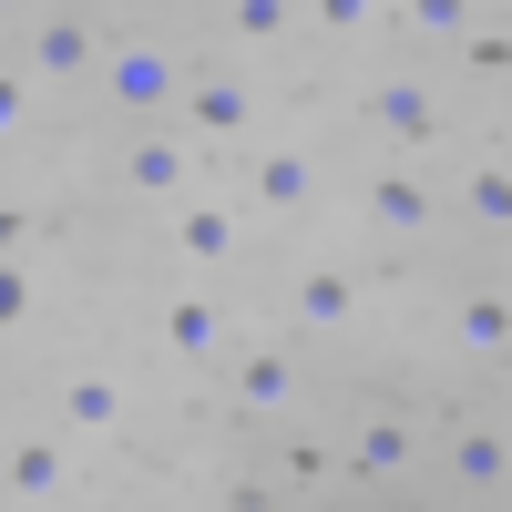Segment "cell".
<instances>
[{
    "instance_id": "6da1fadb",
    "label": "cell",
    "mask_w": 512,
    "mask_h": 512,
    "mask_svg": "<svg viewBox=\"0 0 512 512\" xmlns=\"http://www.w3.org/2000/svg\"><path fill=\"white\" fill-rule=\"evenodd\" d=\"M0 502H11V512H62L72 502V431H62V420L0 431Z\"/></svg>"
},
{
    "instance_id": "7a4b0ae2",
    "label": "cell",
    "mask_w": 512,
    "mask_h": 512,
    "mask_svg": "<svg viewBox=\"0 0 512 512\" xmlns=\"http://www.w3.org/2000/svg\"><path fill=\"white\" fill-rule=\"evenodd\" d=\"M21 72H31V93H82V82L103 72V41L82 11H31L21 21Z\"/></svg>"
},
{
    "instance_id": "3957f363",
    "label": "cell",
    "mask_w": 512,
    "mask_h": 512,
    "mask_svg": "<svg viewBox=\"0 0 512 512\" xmlns=\"http://www.w3.org/2000/svg\"><path fill=\"white\" fill-rule=\"evenodd\" d=\"M164 236H175V267L216 277V267H236V256H246V205L216 195V185H195L185 205H164Z\"/></svg>"
},
{
    "instance_id": "277c9868",
    "label": "cell",
    "mask_w": 512,
    "mask_h": 512,
    "mask_svg": "<svg viewBox=\"0 0 512 512\" xmlns=\"http://www.w3.org/2000/svg\"><path fill=\"white\" fill-rule=\"evenodd\" d=\"M441 472L461 502H502L512 492V420H451L441 431Z\"/></svg>"
},
{
    "instance_id": "5b68a950",
    "label": "cell",
    "mask_w": 512,
    "mask_h": 512,
    "mask_svg": "<svg viewBox=\"0 0 512 512\" xmlns=\"http://www.w3.org/2000/svg\"><path fill=\"white\" fill-rule=\"evenodd\" d=\"M103 103H123L134 123H175V93H185V72L154 52V41H123V52H103Z\"/></svg>"
},
{
    "instance_id": "8992f818",
    "label": "cell",
    "mask_w": 512,
    "mask_h": 512,
    "mask_svg": "<svg viewBox=\"0 0 512 512\" xmlns=\"http://www.w3.org/2000/svg\"><path fill=\"white\" fill-rule=\"evenodd\" d=\"M359 205H369V226H379V236H431L451 195L420 175V154H390V164H379V175L359 185Z\"/></svg>"
},
{
    "instance_id": "52a82bcc",
    "label": "cell",
    "mask_w": 512,
    "mask_h": 512,
    "mask_svg": "<svg viewBox=\"0 0 512 512\" xmlns=\"http://www.w3.org/2000/svg\"><path fill=\"white\" fill-rule=\"evenodd\" d=\"M123 185L134 195H154V205H185L205 175H195V144L175 134V123H134L123 134Z\"/></svg>"
},
{
    "instance_id": "ba28073f",
    "label": "cell",
    "mask_w": 512,
    "mask_h": 512,
    "mask_svg": "<svg viewBox=\"0 0 512 512\" xmlns=\"http://www.w3.org/2000/svg\"><path fill=\"white\" fill-rule=\"evenodd\" d=\"M226 390H236V410H246V420H277V410H297V400H308V369H297V338H256V349H236Z\"/></svg>"
},
{
    "instance_id": "9c48e42d",
    "label": "cell",
    "mask_w": 512,
    "mask_h": 512,
    "mask_svg": "<svg viewBox=\"0 0 512 512\" xmlns=\"http://www.w3.org/2000/svg\"><path fill=\"white\" fill-rule=\"evenodd\" d=\"M246 123H256V93L236 72H185V93H175V134L185 144H246Z\"/></svg>"
},
{
    "instance_id": "30bf717a",
    "label": "cell",
    "mask_w": 512,
    "mask_h": 512,
    "mask_svg": "<svg viewBox=\"0 0 512 512\" xmlns=\"http://www.w3.org/2000/svg\"><path fill=\"white\" fill-rule=\"evenodd\" d=\"M369 134L390 144V154H431V144H441V93H431V82H410V72L369 82Z\"/></svg>"
},
{
    "instance_id": "8fae6325",
    "label": "cell",
    "mask_w": 512,
    "mask_h": 512,
    "mask_svg": "<svg viewBox=\"0 0 512 512\" xmlns=\"http://www.w3.org/2000/svg\"><path fill=\"white\" fill-rule=\"evenodd\" d=\"M349 472L379 482V492H410V472H420V420L410 410H369L359 431H349Z\"/></svg>"
},
{
    "instance_id": "7c38bea8",
    "label": "cell",
    "mask_w": 512,
    "mask_h": 512,
    "mask_svg": "<svg viewBox=\"0 0 512 512\" xmlns=\"http://www.w3.org/2000/svg\"><path fill=\"white\" fill-rule=\"evenodd\" d=\"M318 205V154L308 144H256L246 154V216H297Z\"/></svg>"
},
{
    "instance_id": "4fadbf2b",
    "label": "cell",
    "mask_w": 512,
    "mask_h": 512,
    "mask_svg": "<svg viewBox=\"0 0 512 512\" xmlns=\"http://www.w3.org/2000/svg\"><path fill=\"white\" fill-rule=\"evenodd\" d=\"M52 420L72 441H123V431H134V390H123L113 369H72L62 400H52Z\"/></svg>"
},
{
    "instance_id": "5bb4252c",
    "label": "cell",
    "mask_w": 512,
    "mask_h": 512,
    "mask_svg": "<svg viewBox=\"0 0 512 512\" xmlns=\"http://www.w3.org/2000/svg\"><path fill=\"white\" fill-rule=\"evenodd\" d=\"M154 349H175L185 369L226 359V308H216V297H205V287H175V297H164V308H154Z\"/></svg>"
},
{
    "instance_id": "9a60e30c",
    "label": "cell",
    "mask_w": 512,
    "mask_h": 512,
    "mask_svg": "<svg viewBox=\"0 0 512 512\" xmlns=\"http://www.w3.org/2000/svg\"><path fill=\"white\" fill-rule=\"evenodd\" d=\"M287 318L308 328V338H338L359 318V267H297L287 277Z\"/></svg>"
},
{
    "instance_id": "2e32d148",
    "label": "cell",
    "mask_w": 512,
    "mask_h": 512,
    "mask_svg": "<svg viewBox=\"0 0 512 512\" xmlns=\"http://www.w3.org/2000/svg\"><path fill=\"white\" fill-rule=\"evenodd\" d=\"M451 349L461 359H512V287H461L451 297Z\"/></svg>"
},
{
    "instance_id": "e0dca14e",
    "label": "cell",
    "mask_w": 512,
    "mask_h": 512,
    "mask_svg": "<svg viewBox=\"0 0 512 512\" xmlns=\"http://www.w3.org/2000/svg\"><path fill=\"white\" fill-rule=\"evenodd\" d=\"M451 205H461V216H472V226L502 246V236H512V164H472V175L451 185Z\"/></svg>"
},
{
    "instance_id": "ac0fdd59",
    "label": "cell",
    "mask_w": 512,
    "mask_h": 512,
    "mask_svg": "<svg viewBox=\"0 0 512 512\" xmlns=\"http://www.w3.org/2000/svg\"><path fill=\"white\" fill-rule=\"evenodd\" d=\"M390 21L410 41H451V52H461V31L482 21V0H390Z\"/></svg>"
},
{
    "instance_id": "d6986e66",
    "label": "cell",
    "mask_w": 512,
    "mask_h": 512,
    "mask_svg": "<svg viewBox=\"0 0 512 512\" xmlns=\"http://www.w3.org/2000/svg\"><path fill=\"white\" fill-rule=\"evenodd\" d=\"M31 308H41V267L31 256H0V338H21Z\"/></svg>"
},
{
    "instance_id": "ffe728a7",
    "label": "cell",
    "mask_w": 512,
    "mask_h": 512,
    "mask_svg": "<svg viewBox=\"0 0 512 512\" xmlns=\"http://www.w3.org/2000/svg\"><path fill=\"white\" fill-rule=\"evenodd\" d=\"M226 31L236 41H287L297 31V0H226Z\"/></svg>"
},
{
    "instance_id": "44dd1931",
    "label": "cell",
    "mask_w": 512,
    "mask_h": 512,
    "mask_svg": "<svg viewBox=\"0 0 512 512\" xmlns=\"http://www.w3.org/2000/svg\"><path fill=\"white\" fill-rule=\"evenodd\" d=\"M461 62H472L482 82H512V31H502V21H492V31L472 21V31H461Z\"/></svg>"
},
{
    "instance_id": "7402d4cb",
    "label": "cell",
    "mask_w": 512,
    "mask_h": 512,
    "mask_svg": "<svg viewBox=\"0 0 512 512\" xmlns=\"http://www.w3.org/2000/svg\"><path fill=\"white\" fill-rule=\"evenodd\" d=\"M31 113H41V103H31V72H21V62H0V144H21V134H31Z\"/></svg>"
},
{
    "instance_id": "603a6c76",
    "label": "cell",
    "mask_w": 512,
    "mask_h": 512,
    "mask_svg": "<svg viewBox=\"0 0 512 512\" xmlns=\"http://www.w3.org/2000/svg\"><path fill=\"white\" fill-rule=\"evenodd\" d=\"M297 21H318V31H369L379 0H297Z\"/></svg>"
},
{
    "instance_id": "cb8c5ba5",
    "label": "cell",
    "mask_w": 512,
    "mask_h": 512,
    "mask_svg": "<svg viewBox=\"0 0 512 512\" xmlns=\"http://www.w3.org/2000/svg\"><path fill=\"white\" fill-rule=\"evenodd\" d=\"M0 256H21V216H11V205H0Z\"/></svg>"
},
{
    "instance_id": "d4e9b609",
    "label": "cell",
    "mask_w": 512,
    "mask_h": 512,
    "mask_svg": "<svg viewBox=\"0 0 512 512\" xmlns=\"http://www.w3.org/2000/svg\"><path fill=\"white\" fill-rule=\"evenodd\" d=\"M297 512H359V502L349 492H318V502H297Z\"/></svg>"
},
{
    "instance_id": "484cf974",
    "label": "cell",
    "mask_w": 512,
    "mask_h": 512,
    "mask_svg": "<svg viewBox=\"0 0 512 512\" xmlns=\"http://www.w3.org/2000/svg\"><path fill=\"white\" fill-rule=\"evenodd\" d=\"M390 512H441V502H431V492H400V502H390Z\"/></svg>"
},
{
    "instance_id": "4316f807",
    "label": "cell",
    "mask_w": 512,
    "mask_h": 512,
    "mask_svg": "<svg viewBox=\"0 0 512 512\" xmlns=\"http://www.w3.org/2000/svg\"><path fill=\"white\" fill-rule=\"evenodd\" d=\"M502 287H512V236H502Z\"/></svg>"
},
{
    "instance_id": "83f0119b",
    "label": "cell",
    "mask_w": 512,
    "mask_h": 512,
    "mask_svg": "<svg viewBox=\"0 0 512 512\" xmlns=\"http://www.w3.org/2000/svg\"><path fill=\"white\" fill-rule=\"evenodd\" d=\"M0 21H21V0H0Z\"/></svg>"
},
{
    "instance_id": "f1b7e54d",
    "label": "cell",
    "mask_w": 512,
    "mask_h": 512,
    "mask_svg": "<svg viewBox=\"0 0 512 512\" xmlns=\"http://www.w3.org/2000/svg\"><path fill=\"white\" fill-rule=\"evenodd\" d=\"M502 93H512V82H502Z\"/></svg>"
},
{
    "instance_id": "f546056e",
    "label": "cell",
    "mask_w": 512,
    "mask_h": 512,
    "mask_svg": "<svg viewBox=\"0 0 512 512\" xmlns=\"http://www.w3.org/2000/svg\"><path fill=\"white\" fill-rule=\"evenodd\" d=\"M82 512H93V502H82Z\"/></svg>"
}]
</instances>
